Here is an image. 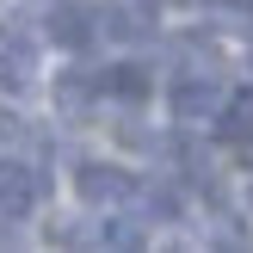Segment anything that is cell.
I'll return each instance as SVG.
<instances>
[{"instance_id": "obj_11", "label": "cell", "mask_w": 253, "mask_h": 253, "mask_svg": "<svg viewBox=\"0 0 253 253\" xmlns=\"http://www.w3.org/2000/svg\"><path fill=\"white\" fill-rule=\"evenodd\" d=\"M216 6H253V0H216Z\"/></svg>"}, {"instance_id": "obj_9", "label": "cell", "mask_w": 253, "mask_h": 253, "mask_svg": "<svg viewBox=\"0 0 253 253\" xmlns=\"http://www.w3.org/2000/svg\"><path fill=\"white\" fill-rule=\"evenodd\" d=\"M216 136H222V142H253V93L216 111Z\"/></svg>"}, {"instance_id": "obj_2", "label": "cell", "mask_w": 253, "mask_h": 253, "mask_svg": "<svg viewBox=\"0 0 253 253\" xmlns=\"http://www.w3.org/2000/svg\"><path fill=\"white\" fill-rule=\"evenodd\" d=\"M49 179L31 167V161H0V210L6 216H31L37 204H43Z\"/></svg>"}, {"instance_id": "obj_10", "label": "cell", "mask_w": 253, "mask_h": 253, "mask_svg": "<svg viewBox=\"0 0 253 253\" xmlns=\"http://www.w3.org/2000/svg\"><path fill=\"white\" fill-rule=\"evenodd\" d=\"M99 241L105 247H142V216H111L99 229Z\"/></svg>"}, {"instance_id": "obj_3", "label": "cell", "mask_w": 253, "mask_h": 253, "mask_svg": "<svg viewBox=\"0 0 253 253\" xmlns=\"http://www.w3.org/2000/svg\"><path fill=\"white\" fill-rule=\"evenodd\" d=\"M74 192L86 198V204H124V198H136V179L124 167H111V161H81L74 167Z\"/></svg>"}, {"instance_id": "obj_1", "label": "cell", "mask_w": 253, "mask_h": 253, "mask_svg": "<svg viewBox=\"0 0 253 253\" xmlns=\"http://www.w3.org/2000/svg\"><path fill=\"white\" fill-rule=\"evenodd\" d=\"M167 111L179 124H210L222 111V86H216V74H179V81L167 86Z\"/></svg>"}, {"instance_id": "obj_5", "label": "cell", "mask_w": 253, "mask_h": 253, "mask_svg": "<svg viewBox=\"0 0 253 253\" xmlns=\"http://www.w3.org/2000/svg\"><path fill=\"white\" fill-rule=\"evenodd\" d=\"M31 81H37V43L31 37H0V86L25 93Z\"/></svg>"}, {"instance_id": "obj_4", "label": "cell", "mask_w": 253, "mask_h": 253, "mask_svg": "<svg viewBox=\"0 0 253 253\" xmlns=\"http://www.w3.org/2000/svg\"><path fill=\"white\" fill-rule=\"evenodd\" d=\"M99 6L93 0H56L49 6V43H62V49H86L99 37Z\"/></svg>"}, {"instance_id": "obj_7", "label": "cell", "mask_w": 253, "mask_h": 253, "mask_svg": "<svg viewBox=\"0 0 253 253\" xmlns=\"http://www.w3.org/2000/svg\"><path fill=\"white\" fill-rule=\"evenodd\" d=\"M99 86H105L111 99H124V105H142V99L155 93L148 68H136V62H118V68H105V74H99Z\"/></svg>"}, {"instance_id": "obj_6", "label": "cell", "mask_w": 253, "mask_h": 253, "mask_svg": "<svg viewBox=\"0 0 253 253\" xmlns=\"http://www.w3.org/2000/svg\"><path fill=\"white\" fill-rule=\"evenodd\" d=\"M99 19H105V31L118 37V43H142V37H155V12H148V6H130V0H105Z\"/></svg>"}, {"instance_id": "obj_8", "label": "cell", "mask_w": 253, "mask_h": 253, "mask_svg": "<svg viewBox=\"0 0 253 253\" xmlns=\"http://www.w3.org/2000/svg\"><path fill=\"white\" fill-rule=\"evenodd\" d=\"M99 93H105V86H99V74H93V68H68V74L56 81V105L68 111V118H81V111L93 105Z\"/></svg>"}]
</instances>
